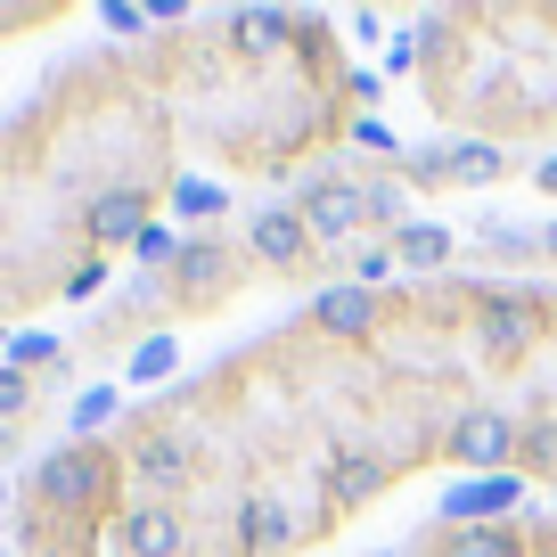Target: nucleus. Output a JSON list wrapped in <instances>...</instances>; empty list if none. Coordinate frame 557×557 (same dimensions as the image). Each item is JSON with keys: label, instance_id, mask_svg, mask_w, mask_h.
<instances>
[{"label": "nucleus", "instance_id": "obj_14", "mask_svg": "<svg viewBox=\"0 0 557 557\" xmlns=\"http://www.w3.org/2000/svg\"><path fill=\"white\" fill-rule=\"evenodd\" d=\"M222 34H230V50H246V58H271V50H287L296 17H287V9H230V17H222Z\"/></svg>", "mask_w": 557, "mask_h": 557}, {"label": "nucleus", "instance_id": "obj_4", "mask_svg": "<svg viewBox=\"0 0 557 557\" xmlns=\"http://www.w3.org/2000/svg\"><path fill=\"white\" fill-rule=\"evenodd\" d=\"M238 287V255H230L222 238H189V255L173 262V278H164V296L181 304V312H206L213 296H230Z\"/></svg>", "mask_w": 557, "mask_h": 557}, {"label": "nucleus", "instance_id": "obj_17", "mask_svg": "<svg viewBox=\"0 0 557 557\" xmlns=\"http://www.w3.org/2000/svg\"><path fill=\"white\" fill-rule=\"evenodd\" d=\"M443 557H533L508 524H459V533H443Z\"/></svg>", "mask_w": 557, "mask_h": 557}, {"label": "nucleus", "instance_id": "obj_29", "mask_svg": "<svg viewBox=\"0 0 557 557\" xmlns=\"http://www.w3.org/2000/svg\"><path fill=\"white\" fill-rule=\"evenodd\" d=\"M410 181H418V189H443V148H418V157H410Z\"/></svg>", "mask_w": 557, "mask_h": 557}, {"label": "nucleus", "instance_id": "obj_22", "mask_svg": "<svg viewBox=\"0 0 557 557\" xmlns=\"http://www.w3.org/2000/svg\"><path fill=\"white\" fill-rule=\"evenodd\" d=\"M115 385H90V394H74V435H99V426H115Z\"/></svg>", "mask_w": 557, "mask_h": 557}, {"label": "nucleus", "instance_id": "obj_31", "mask_svg": "<svg viewBox=\"0 0 557 557\" xmlns=\"http://www.w3.org/2000/svg\"><path fill=\"white\" fill-rule=\"evenodd\" d=\"M352 139H361V148H394V132H385L377 115H361V123H352Z\"/></svg>", "mask_w": 557, "mask_h": 557}, {"label": "nucleus", "instance_id": "obj_23", "mask_svg": "<svg viewBox=\"0 0 557 557\" xmlns=\"http://www.w3.org/2000/svg\"><path fill=\"white\" fill-rule=\"evenodd\" d=\"M361 230H401V189L394 181H369L361 189Z\"/></svg>", "mask_w": 557, "mask_h": 557}, {"label": "nucleus", "instance_id": "obj_34", "mask_svg": "<svg viewBox=\"0 0 557 557\" xmlns=\"http://www.w3.org/2000/svg\"><path fill=\"white\" fill-rule=\"evenodd\" d=\"M0 500H9V475H0Z\"/></svg>", "mask_w": 557, "mask_h": 557}, {"label": "nucleus", "instance_id": "obj_30", "mask_svg": "<svg viewBox=\"0 0 557 557\" xmlns=\"http://www.w3.org/2000/svg\"><path fill=\"white\" fill-rule=\"evenodd\" d=\"M410 66H418V34H401L394 50H385V74H410Z\"/></svg>", "mask_w": 557, "mask_h": 557}, {"label": "nucleus", "instance_id": "obj_8", "mask_svg": "<svg viewBox=\"0 0 557 557\" xmlns=\"http://www.w3.org/2000/svg\"><path fill=\"white\" fill-rule=\"evenodd\" d=\"M304 230H312V246H352L361 238V181L320 173L312 189H304Z\"/></svg>", "mask_w": 557, "mask_h": 557}, {"label": "nucleus", "instance_id": "obj_33", "mask_svg": "<svg viewBox=\"0 0 557 557\" xmlns=\"http://www.w3.org/2000/svg\"><path fill=\"white\" fill-rule=\"evenodd\" d=\"M541 262H557V222H549V230H541Z\"/></svg>", "mask_w": 557, "mask_h": 557}, {"label": "nucleus", "instance_id": "obj_20", "mask_svg": "<svg viewBox=\"0 0 557 557\" xmlns=\"http://www.w3.org/2000/svg\"><path fill=\"white\" fill-rule=\"evenodd\" d=\"M173 369H181V345H173V336H139V345H132V385H164Z\"/></svg>", "mask_w": 557, "mask_h": 557}, {"label": "nucleus", "instance_id": "obj_10", "mask_svg": "<svg viewBox=\"0 0 557 557\" xmlns=\"http://www.w3.org/2000/svg\"><path fill=\"white\" fill-rule=\"evenodd\" d=\"M132 468H139V484H148V500H173V492H181V484L197 475V451H189V435L157 426V435H139Z\"/></svg>", "mask_w": 557, "mask_h": 557}, {"label": "nucleus", "instance_id": "obj_35", "mask_svg": "<svg viewBox=\"0 0 557 557\" xmlns=\"http://www.w3.org/2000/svg\"><path fill=\"white\" fill-rule=\"evenodd\" d=\"M533 557H557V549H533Z\"/></svg>", "mask_w": 557, "mask_h": 557}, {"label": "nucleus", "instance_id": "obj_26", "mask_svg": "<svg viewBox=\"0 0 557 557\" xmlns=\"http://www.w3.org/2000/svg\"><path fill=\"white\" fill-rule=\"evenodd\" d=\"M394 271H401V262L385 255V246H369V255L352 262V287H369V296H377V278H394Z\"/></svg>", "mask_w": 557, "mask_h": 557}, {"label": "nucleus", "instance_id": "obj_19", "mask_svg": "<svg viewBox=\"0 0 557 557\" xmlns=\"http://www.w3.org/2000/svg\"><path fill=\"white\" fill-rule=\"evenodd\" d=\"M132 255H139V271H148V278H173V262L181 255H189V238H181V230H164V222H148V230H139V246H132Z\"/></svg>", "mask_w": 557, "mask_h": 557}, {"label": "nucleus", "instance_id": "obj_11", "mask_svg": "<svg viewBox=\"0 0 557 557\" xmlns=\"http://www.w3.org/2000/svg\"><path fill=\"white\" fill-rule=\"evenodd\" d=\"M377 320H385V304L369 296V287H329V296H312V329L320 336H377Z\"/></svg>", "mask_w": 557, "mask_h": 557}, {"label": "nucleus", "instance_id": "obj_7", "mask_svg": "<svg viewBox=\"0 0 557 557\" xmlns=\"http://www.w3.org/2000/svg\"><path fill=\"white\" fill-rule=\"evenodd\" d=\"M246 255H255L262 271H304V262H312V230H304V206H262L255 222H246Z\"/></svg>", "mask_w": 557, "mask_h": 557}, {"label": "nucleus", "instance_id": "obj_24", "mask_svg": "<svg viewBox=\"0 0 557 557\" xmlns=\"http://www.w3.org/2000/svg\"><path fill=\"white\" fill-rule=\"evenodd\" d=\"M25 410H34V377H25V369H9V361H0V426H17Z\"/></svg>", "mask_w": 557, "mask_h": 557}, {"label": "nucleus", "instance_id": "obj_28", "mask_svg": "<svg viewBox=\"0 0 557 557\" xmlns=\"http://www.w3.org/2000/svg\"><path fill=\"white\" fill-rule=\"evenodd\" d=\"M99 25H107V34H148V9H132V0H107Z\"/></svg>", "mask_w": 557, "mask_h": 557}, {"label": "nucleus", "instance_id": "obj_6", "mask_svg": "<svg viewBox=\"0 0 557 557\" xmlns=\"http://www.w3.org/2000/svg\"><path fill=\"white\" fill-rule=\"evenodd\" d=\"M517 418H500V410H459V426H451V459L459 468H475V475H500V468H517Z\"/></svg>", "mask_w": 557, "mask_h": 557}, {"label": "nucleus", "instance_id": "obj_25", "mask_svg": "<svg viewBox=\"0 0 557 557\" xmlns=\"http://www.w3.org/2000/svg\"><path fill=\"white\" fill-rule=\"evenodd\" d=\"M492 262H541V230H492Z\"/></svg>", "mask_w": 557, "mask_h": 557}, {"label": "nucleus", "instance_id": "obj_5", "mask_svg": "<svg viewBox=\"0 0 557 557\" xmlns=\"http://www.w3.org/2000/svg\"><path fill=\"white\" fill-rule=\"evenodd\" d=\"M181 549H189L181 500H132L115 517V557H181Z\"/></svg>", "mask_w": 557, "mask_h": 557}, {"label": "nucleus", "instance_id": "obj_27", "mask_svg": "<svg viewBox=\"0 0 557 557\" xmlns=\"http://www.w3.org/2000/svg\"><path fill=\"white\" fill-rule=\"evenodd\" d=\"M99 287H107V262H99V255H83V262L66 271V296L83 304V296H99Z\"/></svg>", "mask_w": 557, "mask_h": 557}, {"label": "nucleus", "instance_id": "obj_12", "mask_svg": "<svg viewBox=\"0 0 557 557\" xmlns=\"http://www.w3.org/2000/svg\"><path fill=\"white\" fill-rule=\"evenodd\" d=\"M385 484H394V468H385L377 451H336V459H329V500H336V508L377 500Z\"/></svg>", "mask_w": 557, "mask_h": 557}, {"label": "nucleus", "instance_id": "obj_32", "mask_svg": "<svg viewBox=\"0 0 557 557\" xmlns=\"http://www.w3.org/2000/svg\"><path fill=\"white\" fill-rule=\"evenodd\" d=\"M533 181H541V197H557V148H549V157L533 164Z\"/></svg>", "mask_w": 557, "mask_h": 557}, {"label": "nucleus", "instance_id": "obj_2", "mask_svg": "<svg viewBox=\"0 0 557 557\" xmlns=\"http://www.w3.org/2000/svg\"><path fill=\"white\" fill-rule=\"evenodd\" d=\"M34 500L50 508V517H90V508L107 500V451H90V443L50 451L34 468Z\"/></svg>", "mask_w": 557, "mask_h": 557}, {"label": "nucleus", "instance_id": "obj_18", "mask_svg": "<svg viewBox=\"0 0 557 557\" xmlns=\"http://www.w3.org/2000/svg\"><path fill=\"white\" fill-rule=\"evenodd\" d=\"M222 206H230V189H222V181H206V173L173 181V213H181V222H213Z\"/></svg>", "mask_w": 557, "mask_h": 557}, {"label": "nucleus", "instance_id": "obj_15", "mask_svg": "<svg viewBox=\"0 0 557 557\" xmlns=\"http://www.w3.org/2000/svg\"><path fill=\"white\" fill-rule=\"evenodd\" d=\"M296 541V517H287V500H246L238 508V549L262 557V549H287Z\"/></svg>", "mask_w": 557, "mask_h": 557}, {"label": "nucleus", "instance_id": "obj_3", "mask_svg": "<svg viewBox=\"0 0 557 557\" xmlns=\"http://www.w3.org/2000/svg\"><path fill=\"white\" fill-rule=\"evenodd\" d=\"M517 500H524V468H500V475H459L435 508H443V533H459V524H508Z\"/></svg>", "mask_w": 557, "mask_h": 557}, {"label": "nucleus", "instance_id": "obj_21", "mask_svg": "<svg viewBox=\"0 0 557 557\" xmlns=\"http://www.w3.org/2000/svg\"><path fill=\"white\" fill-rule=\"evenodd\" d=\"M50 361H66V352H58V336H41V329H17V336H9V369H25V377H34V369H50Z\"/></svg>", "mask_w": 557, "mask_h": 557}, {"label": "nucleus", "instance_id": "obj_16", "mask_svg": "<svg viewBox=\"0 0 557 557\" xmlns=\"http://www.w3.org/2000/svg\"><path fill=\"white\" fill-rule=\"evenodd\" d=\"M508 157L492 148V139H451L443 148V181H459V189H484V181H500Z\"/></svg>", "mask_w": 557, "mask_h": 557}, {"label": "nucleus", "instance_id": "obj_1", "mask_svg": "<svg viewBox=\"0 0 557 557\" xmlns=\"http://www.w3.org/2000/svg\"><path fill=\"white\" fill-rule=\"evenodd\" d=\"M549 336V304L524 296V287H484L475 296V352L484 361H524V352Z\"/></svg>", "mask_w": 557, "mask_h": 557}, {"label": "nucleus", "instance_id": "obj_13", "mask_svg": "<svg viewBox=\"0 0 557 557\" xmlns=\"http://www.w3.org/2000/svg\"><path fill=\"white\" fill-rule=\"evenodd\" d=\"M451 255H459V230H443V222H401V230H394V262H401L410 278L443 271Z\"/></svg>", "mask_w": 557, "mask_h": 557}, {"label": "nucleus", "instance_id": "obj_9", "mask_svg": "<svg viewBox=\"0 0 557 557\" xmlns=\"http://www.w3.org/2000/svg\"><path fill=\"white\" fill-rule=\"evenodd\" d=\"M139 230H148V189H132V181H115V189H99L83 206L90 255H107V246H139Z\"/></svg>", "mask_w": 557, "mask_h": 557}]
</instances>
